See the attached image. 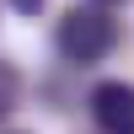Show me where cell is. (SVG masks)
Here are the masks:
<instances>
[{"mask_svg": "<svg viewBox=\"0 0 134 134\" xmlns=\"http://www.w3.org/2000/svg\"><path fill=\"white\" fill-rule=\"evenodd\" d=\"M113 38H118L113 16L97 11V5H70V11L59 16V32H54V43H59V54H64L70 64H97V59H107Z\"/></svg>", "mask_w": 134, "mask_h": 134, "instance_id": "6da1fadb", "label": "cell"}, {"mask_svg": "<svg viewBox=\"0 0 134 134\" xmlns=\"http://www.w3.org/2000/svg\"><path fill=\"white\" fill-rule=\"evenodd\" d=\"M16 102H21V75H16V64L0 59V118L16 113Z\"/></svg>", "mask_w": 134, "mask_h": 134, "instance_id": "3957f363", "label": "cell"}, {"mask_svg": "<svg viewBox=\"0 0 134 134\" xmlns=\"http://www.w3.org/2000/svg\"><path fill=\"white\" fill-rule=\"evenodd\" d=\"M91 118L102 134H134V86L129 81H102L91 91Z\"/></svg>", "mask_w": 134, "mask_h": 134, "instance_id": "7a4b0ae2", "label": "cell"}, {"mask_svg": "<svg viewBox=\"0 0 134 134\" xmlns=\"http://www.w3.org/2000/svg\"><path fill=\"white\" fill-rule=\"evenodd\" d=\"M11 5H16L21 16H32V11H43V0H11Z\"/></svg>", "mask_w": 134, "mask_h": 134, "instance_id": "277c9868", "label": "cell"}, {"mask_svg": "<svg viewBox=\"0 0 134 134\" xmlns=\"http://www.w3.org/2000/svg\"><path fill=\"white\" fill-rule=\"evenodd\" d=\"M91 5H118V0H91Z\"/></svg>", "mask_w": 134, "mask_h": 134, "instance_id": "5b68a950", "label": "cell"}]
</instances>
